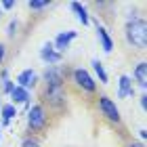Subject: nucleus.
Masks as SVG:
<instances>
[{
	"mask_svg": "<svg viewBox=\"0 0 147 147\" xmlns=\"http://www.w3.org/2000/svg\"><path fill=\"white\" fill-rule=\"evenodd\" d=\"M141 107L147 109V95H141Z\"/></svg>",
	"mask_w": 147,
	"mask_h": 147,
	"instance_id": "b1692460",
	"label": "nucleus"
},
{
	"mask_svg": "<svg viewBox=\"0 0 147 147\" xmlns=\"http://www.w3.org/2000/svg\"><path fill=\"white\" fill-rule=\"evenodd\" d=\"M65 99H67V92H65V86H51V88H44V101L55 109H61L65 105Z\"/></svg>",
	"mask_w": 147,
	"mask_h": 147,
	"instance_id": "39448f33",
	"label": "nucleus"
},
{
	"mask_svg": "<svg viewBox=\"0 0 147 147\" xmlns=\"http://www.w3.org/2000/svg\"><path fill=\"white\" fill-rule=\"evenodd\" d=\"M139 137H141V139H147V130L141 128V130H139Z\"/></svg>",
	"mask_w": 147,
	"mask_h": 147,
	"instance_id": "393cba45",
	"label": "nucleus"
},
{
	"mask_svg": "<svg viewBox=\"0 0 147 147\" xmlns=\"http://www.w3.org/2000/svg\"><path fill=\"white\" fill-rule=\"evenodd\" d=\"M97 107L101 111V116L111 124H122V113H120V107L116 105V101H111L107 95H101L97 99Z\"/></svg>",
	"mask_w": 147,
	"mask_h": 147,
	"instance_id": "f03ea898",
	"label": "nucleus"
},
{
	"mask_svg": "<svg viewBox=\"0 0 147 147\" xmlns=\"http://www.w3.org/2000/svg\"><path fill=\"white\" fill-rule=\"evenodd\" d=\"M0 107H2V101H0Z\"/></svg>",
	"mask_w": 147,
	"mask_h": 147,
	"instance_id": "bb28decb",
	"label": "nucleus"
},
{
	"mask_svg": "<svg viewBox=\"0 0 147 147\" xmlns=\"http://www.w3.org/2000/svg\"><path fill=\"white\" fill-rule=\"evenodd\" d=\"M92 69H95L97 78H99V82H101V84H107L109 76H107V71H105V67H103V63H101V61H97V59H92Z\"/></svg>",
	"mask_w": 147,
	"mask_h": 147,
	"instance_id": "dca6fc26",
	"label": "nucleus"
},
{
	"mask_svg": "<svg viewBox=\"0 0 147 147\" xmlns=\"http://www.w3.org/2000/svg\"><path fill=\"white\" fill-rule=\"evenodd\" d=\"M4 57H6V46L0 42V65H2V61H4Z\"/></svg>",
	"mask_w": 147,
	"mask_h": 147,
	"instance_id": "aec40b11",
	"label": "nucleus"
},
{
	"mask_svg": "<svg viewBox=\"0 0 147 147\" xmlns=\"http://www.w3.org/2000/svg\"><path fill=\"white\" fill-rule=\"evenodd\" d=\"M13 6H15V2H13V0H6V2H2V9H13Z\"/></svg>",
	"mask_w": 147,
	"mask_h": 147,
	"instance_id": "4be33fe9",
	"label": "nucleus"
},
{
	"mask_svg": "<svg viewBox=\"0 0 147 147\" xmlns=\"http://www.w3.org/2000/svg\"><path fill=\"white\" fill-rule=\"evenodd\" d=\"M0 116H2V124H9L13 118L17 116V107L15 105H2V107H0Z\"/></svg>",
	"mask_w": 147,
	"mask_h": 147,
	"instance_id": "2eb2a0df",
	"label": "nucleus"
},
{
	"mask_svg": "<svg viewBox=\"0 0 147 147\" xmlns=\"http://www.w3.org/2000/svg\"><path fill=\"white\" fill-rule=\"evenodd\" d=\"M69 9L78 15V21L82 23V25H88V23H90V15H88V11H86V6H82L80 2H71Z\"/></svg>",
	"mask_w": 147,
	"mask_h": 147,
	"instance_id": "4468645a",
	"label": "nucleus"
},
{
	"mask_svg": "<svg viewBox=\"0 0 147 147\" xmlns=\"http://www.w3.org/2000/svg\"><path fill=\"white\" fill-rule=\"evenodd\" d=\"M40 59H42L46 65H57V63H61L63 55H59V53L53 49V42H46L42 49H40Z\"/></svg>",
	"mask_w": 147,
	"mask_h": 147,
	"instance_id": "6e6552de",
	"label": "nucleus"
},
{
	"mask_svg": "<svg viewBox=\"0 0 147 147\" xmlns=\"http://www.w3.org/2000/svg\"><path fill=\"white\" fill-rule=\"evenodd\" d=\"M28 6L32 11L38 13V11H44L46 6H51V2H49V0H42V2H40V0H32V2H28Z\"/></svg>",
	"mask_w": 147,
	"mask_h": 147,
	"instance_id": "a211bd4d",
	"label": "nucleus"
},
{
	"mask_svg": "<svg viewBox=\"0 0 147 147\" xmlns=\"http://www.w3.org/2000/svg\"><path fill=\"white\" fill-rule=\"evenodd\" d=\"M95 28H97V38H99V42H101V49L105 53H111L113 51V40L109 36V32L105 30V25H101L99 21L95 23Z\"/></svg>",
	"mask_w": 147,
	"mask_h": 147,
	"instance_id": "9b49d317",
	"label": "nucleus"
},
{
	"mask_svg": "<svg viewBox=\"0 0 147 147\" xmlns=\"http://www.w3.org/2000/svg\"><path fill=\"white\" fill-rule=\"evenodd\" d=\"M0 137H2V126H0Z\"/></svg>",
	"mask_w": 147,
	"mask_h": 147,
	"instance_id": "a878e982",
	"label": "nucleus"
},
{
	"mask_svg": "<svg viewBox=\"0 0 147 147\" xmlns=\"http://www.w3.org/2000/svg\"><path fill=\"white\" fill-rule=\"evenodd\" d=\"M130 80H135V82L141 86L143 90L147 88V63H145V61L137 63V67H135V71H132V78H130Z\"/></svg>",
	"mask_w": 147,
	"mask_h": 147,
	"instance_id": "ddd939ff",
	"label": "nucleus"
},
{
	"mask_svg": "<svg viewBox=\"0 0 147 147\" xmlns=\"http://www.w3.org/2000/svg\"><path fill=\"white\" fill-rule=\"evenodd\" d=\"M15 30H17V23H15V21H11V25H9V32H6V34H9V36H15V34H17Z\"/></svg>",
	"mask_w": 147,
	"mask_h": 147,
	"instance_id": "412c9836",
	"label": "nucleus"
},
{
	"mask_svg": "<svg viewBox=\"0 0 147 147\" xmlns=\"http://www.w3.org/2000/svg\"><path fill=\"white\" fill-rule=\"evenodd\" d=\"M46 124H49V116H46V109L42 103H36L32 105L28 109V126L32 132H40L46 128Z\"/></svg>",
	"mask_w": 147,
	"mask_h": 147,
	"instance_id": "7ed1b4c3",
	"label": "nucleus"
},
{
	"mask_svg": "<svg viewBox=\"0 0 147 147\" xmlns=\"http://www.w3.org/2000/svg\"><path fill=\"white\" fill-rule=\"evenodd\" d=\"M0 17H2V11H0Z\"/></svg>",
	"mask_w": 147,
	"mask_h": 147,
	"instance_id": "cd10ccee",
	"label": "nucleus"
},
{
	"mask_svg": "<svg viewBox=\"0 0 147 147\" xmlns=\"http://www.w3.org/2000/svg\"><path fill=\"white\" fill-rule=\"evenodd\" d=\"M9 97H11V105H28L30 103V90H25L21 88V86H13V90L9 92Z\"/></svg>",
	"mask_w": 147,
	"mask_h": 147,
	"instance_id": "9d476101",
	"label": "nucleus"
},
{
	"mask_svg": "<svg viewBox=\"0 0 147 147\" xmlns=\"http://www.w3.org/2000/svg\"><path fill=\"white\" fill-rule=\"evenodd\" d=\"M0 76H2V90L9 95V92L13 90V86H15V82H11V80H9V71H6V69H2Z\"/></svg>",
	"mask_w": 147,
	"mask_h": 147,
	"instance_id": "f3484780",
	"label": "nucleus"
},
{
	"mask_svg": "<svg viewBox=\"0 0 147 147\" xmlns=\"http://www.w3.org/2000/svg\"><path fill=\"white\" fill-rule=\"evenodd\" d=\"M126 147H145V143H139V141H130Z\"/></svg>",
	"mask_w": 147,
	"mask_h": 147,
	"instance_id": "5701e85b",
	"label": "nucleus"
},
{
	"mask_svg": "<svg viewBox=\"0 0 147 147\" xmlns=\"http://www.w3.org/2000/svg\"><path fill=\"white\" fill-rule=\"evenodd\" d=\"M71 82L76 84L80 90H84V92H95L97 90V82L92 80L90 74L86 69H82V67L71 69Z\"/></svg>",
	"mask_w": 147,
	"mask_h": 147,
	"instance_id": "20e7f679",
	"label": "nucleus"
},
{
	"mask_svg": "<svg viewBox=\"0 0 147 147\" xmlns=\"http://www.w3.org/2000/svg\"><path fill=\"white\" fill-rule=\"evenodd\" d=\"M36 84H38V74L34 69H23L21 74H17V86L30 90V88H34Z\"/></svg>",
	"mask_w": 147,
	"mask_h": 147,
	"instance_id": "1a4fd4ad",
	"label": "nucleus"
},
{
	"mask_svg": "<svg viewBox=\"0 0 147 147\" xmlns=\"http://www.w3.org/2000/svg\"><path fill=\"white\" fill-rule=\"evenodd\" d=\"M44 78V84L46 88H51V86H65V78H63V71L57 67V65H46V69L42 74Z\"/></svg>",
	"mask_w": 147,
	"mask_h": 147,
	"instance_id": "423d86ee",
	"label": "nucleus"
},
{
	"mask_svg": "<svg viewBox=\"0 0 147 147\" xmlns=\"http://www.w3.org/2000/svg\"><path fill=\"white\" fill-rule=\"evenodd\" d=\"M21 147H42V145H40L38 141H36V139H23V141H21Z\"/></svg>",
	"mask_w": 147,
	"mask_h": 147,
	"instance_id": "6ab92c4d",
	"label": "nucleus"
},
{
	"mask_svg": "<svg viewBox=\"0 0 147 147\" xmlns=\"http://www.w3.org/2000/svg\"><path fill=\"white\" fill-rule=\"evenodd\" d=\"M132 90H135V84H132L130 76H120V80H118V99L130 97Z\"/></svg>",
	"mask_w": 147,
	"mask_h": 147,
	"instance_id": "f8f14e48",
	"label": "nucleus"
},
{
	"mask_svg": "<svg viewBox=\"0 0 147 147\" xmlns=\"http://www.w3.org/2000/svg\"><path fill=\"white\" fill-rule=\"evenodd\" d=\"M76 36H78V32H74V30L61 32V34L55 38V42H53V49H55L59 55H63V53L69 49V44L74 42V40H76Z\"/></svg>",
	"mask_w": 147,
	"mask_h": 147,
	"instance_id": "0eeeda50",
	"label": "nucleus"
},
{
	"mask_svg": "<svg viewBox=\"0 0 147 147\" xmlns=\"http://www.w3.org/2000/svg\"><path fill=\"white\" fill-rule=\"evenodd\" d=\"M124 36L132 49L145 51L147 49V23L143 17H128L124 25Z\"/></svg>",
	"mask_w": 147,
	"mask_h": 147,
	"instance_id": "f257e3e1",
	"label": "nucleus"
}]
</instances>
